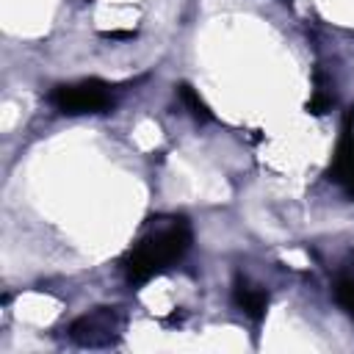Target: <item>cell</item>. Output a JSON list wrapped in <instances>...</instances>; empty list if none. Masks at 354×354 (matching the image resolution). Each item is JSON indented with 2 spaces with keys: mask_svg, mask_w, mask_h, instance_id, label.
<instances>
[{
  "mask_svg": "<svg viewBox=\"0 0 354 354\" xmlns=\"http://www.w3.org/2000/svg\"><path fill=\"white\" fill-rule=\"evenodd\" d=\"M55 102H58V108L66 111V113H83V111H97V108H102V105L108 102V94H105L102 88H97V86H88V83H83V86H69V88L64 86V88H58Z\"/></svg>",
  "mask_w": 354,
  "mask_h": 354,
  "instance_id": "2",
  "label": "cell"
},
{
  "mask_svg": "<svg viewBox=\"0 0 354 354\" xmlns=\"http://www.w3.org/2000/svg\"><path fill=\"white\" fill-rule=\"evenodd\" d=\"M180 249H183V243H180V232H177V227H171V230H163V232H158L149 243H144L138 252H136V260H133V266H130V271L133 274H138L141 268H147V271H158L166 260H171L174 254H180Z\"/></svg>",
  "mask_w": 354,
  "mask_h": 354,
  "instance_id": "1",
  "label": "cell"
}]
</instances>
